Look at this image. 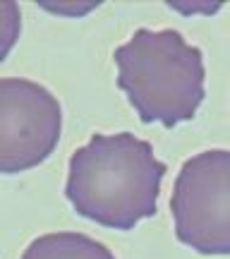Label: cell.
<instances>
[{
  "label": "cell",
  "instance_id": "6da1fadb",
  "mask_svg": "<svg viewBox=\"0 0 230 259\" xmlns=\"http://www.w3.org/2000/svg\"><path fill=\"white\" fill-rule=\"evenodd\" d=\"M168 166L154 147L132 132L94 135L70 156L65 197L89 221L132 231L158 211L161 183Z\"/></svg>",
  "mask_w": 230,
  "mask_h": 259
},
{
  "label": "cell",
  "instance_id": "7a4b0ae2",
  "mask_svg": "<svg viewBox=\"0 0 230 259\" xmlns=\"http://www.w3.org/2000/svg\"><path fill=\"white\" fill-rule=\"evenodd\" d=\"M118 87L144 125L175 127L192 120L204 101V53L175 29H137L115 48Z\"/></svg>",
  "mask_w": 230,
  "mask_h": 259
},
{
  "label": "cell",
  "instance_id": "3957f363",
  "mask_svg": "<svg viewBox=\"0 0 230 259\" xmlns=\"http://www.w3.org/2000/svg\"><path fill=\"white\" fill-rule=\"evenodd\" d=\"M170 211L175 238L204 257L230 254V151L187 158L175 178Z\"/></svg>",
  "mask_w": 230,
  "mask_h": 259
},
{
  "label": "cell",
  "instance_id": "277c9868",
  "mask_svg": "<svg viewBox=\"0 0 230 259\" xmlns=\"http://www.w3.org/2000/svg\"><path fill=\"white\" fill-rule=\"evenodd\" d=\"M60 132L63 108L43 84L0 77V173L15 176L43 163Z\"/></svg>",
  "mask_w": 230,
  "mask_h": 259
},
{
  "label": "cell",
  "instance_id": "5b68a950",
  "mask_svg": "<svg viewBox=\"0 0 230 259\" xmlns=\"http://www.w3.org/2000/svg\"><path fill=\"white\" fill-rule=\"evenodd\" d=\"M22 259H115V254L84 233L58 231L31 240Z\"/></svg>",
  "mask_w": 230,
  "mask_h": 259
},
{
  "label": "cell",
  "instance_id": "8992f818",
  "mask_svg": "<svg viewBox=\"0 0 230 259\" xmlns=\"http://www.w3.org/2000/svg\"><path fill=\"white\" fill-rule=\"evenodd\" d=\"M19 31H22V10L17 3L3 0L0 3V63L15 48Z\"/></svg>",
  "mask_w": 230,
  "mask_h": 259
}]
</instances>
